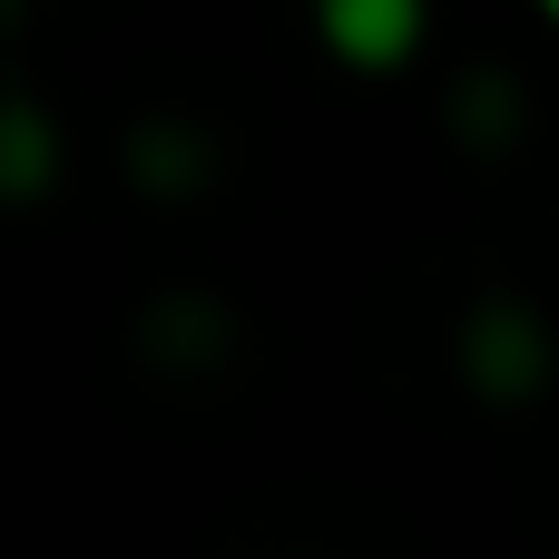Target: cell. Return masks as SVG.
Here are the masks:
<instances>
[{
	"mask_svg": "<svg viewBox=\"0 0 559 559\" xmlns=\"http://www.w3.org/2000/svg\"><path fill=\"white\" fill-rule=\"evenodd\" d=\"M314 20H324V49L354 69H393L423 39V0H314Z\"/></svg>",
	"mask_w": 559,
	"mask_h": 559,
	"instance_id": "cell-1",
	"label": "cell"
},
{
	"mask_svg": "<svg viewBox=\"0 0 559 559\" xmlns=\"http://www.w3.org/2000/svg\"><path fill=\"white\" fill-rule=\"evenodd\" d=\"M472 373H481L491 393H521V383L540 373V334H531L521 314H481V324H472Z\"/></svg>",
	"mask_w": 559,
	"mask_h": 559,
	"instance_id": "cell-2",
	"label": "cell"
},
{
	"mask_svg": "<svg viewBox=\"0 0 559 559\" xmlns=\"http://www.w3.org/2000/svg\"><path fill=\"white\" fill-rule=\"evenodd\" d=\"M49 167H59L49 118H39V108H0V197H39Z\"/></svg>",
	"mask_w": 559,
	"mask_h": 559,
	"instance_id": "cell-3",
	"label": "cell"
},
{
	"mask_svg": "<svg viewBox=\"0 0 559 559\" xmlns=\"http://www.w3.org/2000/svg\"><path fill=\"white\" fill-rule=\"evenodd\" d=\"M540 10H550V20H559V0H540Z\"/></svg>",
	"mask_w": 559,
	"mask_h": 559,
	"instance_id": "cell-4",
	"label": "cell"
}]
</instances>
